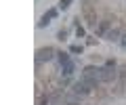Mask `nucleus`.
<instances>
[{"label": "nucleus", "instance_id": "nucleus-9", "mask_svg": "<svg viewBox=\"0 0 126 105\" xmlns=\"http://www.w3.org/2000/svg\"><path fill=\"white\" fill-rule=\"evenodd\" d=\"M57 57H59V63H61V65H65V63H69V61H72L67 53H57Z\"/></svg>", "mask_w": 126, "mask_h": 105}, {"label": "nucleus", "instance_id": "nucleus-3", "mask_svg": "<svg viewBox=\"0 0 126 105\" xmlns=\"http://www.w3.org/2000/svg\"><path fill=\"white\" fill-rule=\"evenodd\" d=\"M116 78V69H113V63H107L105 67H101V82H111Z\"/></svg>", "mask_w": 126, "mask_h": 105}, {"label": "nucleus", "instance_id": "nucleus-13", "mask_svg": "<svg viewBox=\"0 0 126 105\" xmlns=\"http://www.w3.org/2000/svg\"><path fill=\"white\" fill-rule=\"evenodd\" d=\"M76 34H78V38H82V36H84V30H82V28H78V30H76Z\"/></svg>", "mask_w": 126, "mask_h": 105}, {"label": "nucleus", "instance_id": "nucleus-7", "mask_svg": "<svg viewBox=\"0 0 126 105\" xmlns=\"http://www.w3.org/2000/svg\"><path fill=\"white\" fill-rule=\"evenodd\" d=\"M65 101H67L69 105H80V103H82V97H80V95H76V92H72V95L65 97Z\"/></svg>", "mask_w": 126, "mask_h": 105}, {"label": "nucleus", "instance_id": "nucleus-8", "mask_svg": "<svg viewBox=\"0 0 126 105\" xmlns=\"http://www.w3.org/2000/svg\"><path fill=\"white\" fill-rule=\"evenodd\" d=\"M61 69H63V76H72V74H74V63L69 61V63L61 65Z\"/></svg>", "mask_w": 126, "mask_h": 105}, {"label": "nucleus", "instance_id": "nucleus-11", "mask_svg": "<svg viewBox=\"0 0 126 105\" xmlns=\"http://www.w3.org/2000/svg\"><path fill=\"white\" fill-rule=\"evenodd\" d=\"M69 50H72V53H82V46H78V44H74V46H72V48H69Z\"/></svg>", "mask_w": 126, "mask_h": 105}, {"label": "nucleus", "instance_id": "nucleus-5", "mask_svg": "<svg viewBox=\"0 0 126 105\" xmlns=\"http://www.w3.org/2000/svg\"><path fill=\"white\" fill-rule=\"evenodd\" d=\"M53 17H57V9H50L48 13H46L44 17L40 19V23H38V28H46V25L50 23V19H53Z\"/></svg>", "mask_w": 126, "mask_h": 105}, {"label": "nucleus", "instance_id": "nucleus-1", "mask_svg": "<svg viewBox=\"0 0 126 105\" xmlns=\"http://www.w3.org/2000/svg\"><path fill=\"white\" fill-rule=\"evenodd\" d=\"M82 78H84V80H88V82H93V84L101 82V67H94V65H88V67H84V72H82Z\"/></svg>", "mask_w": 126, "mask_h": 105}, {"label": "nucleus", "instance_id": "nucleus-10", "mask_svg": "<svg viewBox=\"0 0 126 105\" xmlns=\"http://www.w3.org/2000/svg\"><path fill=\"white\" fill-rule=\"evenodd\" d=\"M74 0H61V2H59V9L61 11H65V9H69V4H72Z\"/></svg>", "mask_w": 126, "mask_h": 105}, {"label": "nucleus", "instance_id": "nucleus-4", "mask_svg": "<svg viewBox=\"0 0 126 105\" xmlns=\"http://www.w3.org/2000/svg\"><path fill=\"white\" fill-rule=\"evenodd\" d=\"M55 55H57V53H55L50 46H46V48H40V50L36 53V59H38V63H42V61H50Z\"/></svg>", "mask_w": 126, "mask_h": 105}, {"label": "nucleus", "instance_id": "nucleus-12", "mask_svg": "<svg viewBox=\"0 0 126 105\" xmlns=\"http://www.w3.org/2000/svg\"><path fill=\"white\" fill-rule=\"evenodd\" d=\"M65 36H67V32L63 30V32H59V36H57V38H59V40H65Z\"/></svg>", "mask_w": 126, "mask_h": 105}, {"label": "nucleus", "instance_id": "nucleus-2", "mask_svg": "<svg viewBox=\"0 0 126 105\" xmlns=\"http://www.w3.org/2000/svg\"><path fill=\"white\" fill-rule=\"evenodd\" d=\"M93 86H94L93 82H88V80H84V78H82V80H78V82L74 84V88H72V90L76 92V95L84 97V95H88V92L93 90Z\"/></svg>", "mask_w": 126, "mask_h": 105}, {"label": "nucleus", "instance_id": "nucleus-6", "mask_svg": "<svg viewBox=\"0 0 126 105\" xmlns=\"http://www.w3.org/2000/svg\"><path fill=\"white\" fill-rule=\"evenodd\" d=\"M105 38H107L109 42H116V40H122V34L118 32V30H109V32L105 34Z\"/></svg>", "mask_w": 126, "mask_h": 105}]
</instances>
